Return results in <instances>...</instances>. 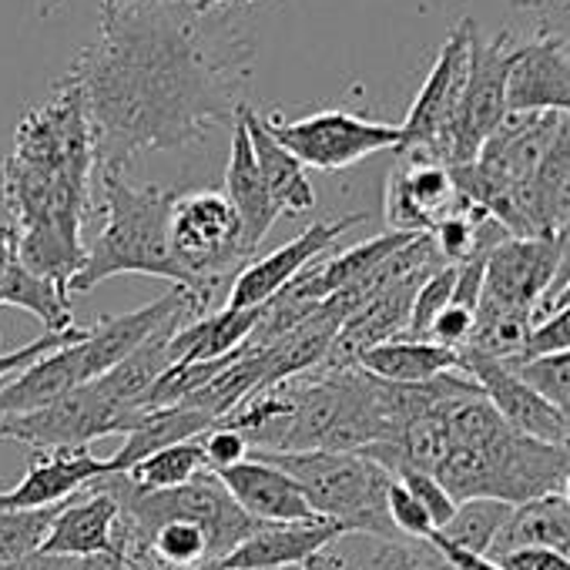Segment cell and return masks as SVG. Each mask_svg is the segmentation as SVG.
I'll return each mask as SVG.
<instances>
[{
  "label": "cell",
  "instance_id": "cell-29",
  "mask_svg": "<svg viewBox=\"0 0 570 570\" xmlns=\"http://www.w3.org/2000/svg\"><path fill=\"white\" fill-rule=\"evenodd\" d=\"M510 517V503H500V500H463L456 503V513L450 517V523L443 530H436L443 540H450L453 547L466 550V553H476V557H487L500 527L507 523Z\"/></svg>",
  "mask_w": 570,
  "mask_h": 570
},
{
  "label": "cell",
  "instance_id": "cell-47",
  "mask_svg": "<svg viewBox=\"0 0 570 570\" xmlns=\"http://www.w3.org/2000/svg\"><path fill=\"white\" fill-rule=\"evenodd\" d=\"M293 570H346V560H343L340 553L323 550V553H313L309 560H303V563L293 567Z\"/></svg>",
  "mask_w": 570,
  "mask_h": 570
},
{
  "label": "cell",
  "instance_id": "cell-9",
  "mask_svg": "<svg viewBox=\"0 0 570 570\" xmlns=\"http://www.w3.org/2000/svg\"><path fill=\"white\" fill-rule=\"evenodd\" d=\"M265 131L289 151L303 168L316 171H343L360 165L376 151H400V125L370 121L346 108L316 111L309 118H262Z\"/></svg>",
  "mask_w": 570,
  "mask_h": 570
},
{
  "label": "cell",
  "instance_id": "cell-37",
  "mask_svg": "<svg viewBox=\"0 0 570 570\" xmlns=\"http://www.w3.org/2000/svg\"><path fill=\"white\" fill-rule=\"evenodd\" d=\"M0 570H131L125 553H95V557H58V553H31L21 560L0 563Z\"/></svg>",
  "mask_w": 570,
  "mask_h": 570
},
{
  "label": "cell",
  "instance_id": "cell-50",
  "mask_svg": "<svg viewBox=\"0 0 570 570\" xmlns=\"http://www.w3.org/2000/svg\"><path fill=\"white\" fill-rule=\"evenodd\" d=\"M513 4H517V8H523V11H533V8H540V4H543V0H513Z\"/></svg>",
  "mask_w": 570,
  "mask_h": 570
},
{
  "label": "cell",
  "instance_id": "cell-8",
  "mask_svg": "<svg viewBox=\"0 0 570 570\" xmlns=\"http://www.w3.org/2000/svg\"><path fill=\"white\" fill-rule=\"evenodd\" d=\"M517 48L510 35H497L493 41H483L480 31L470 38V58H466V78L463 91L450 121L446 135V151L443 161L446 168L470 165L476 161L480 148L487 138L507 121V85H510V68L517 58Z\"/></svg>",
  "mask_w": 570,
  "mask_h": 570
},
{
  "label": "cell",
  "instance_id": "cell-35",
  "mask_svg": "<svg viewBox=\"0 0 570 570\" xmlns=\"http://www.w3.org/2000/svg\"><path fill=\"white\" fill-rule=\"evenodd\" d=\"M85 333H88V330H81V326H75V330H68V333H45V336L31 340V343L21 346V350L0 353V386H4L11 376H18L21 370H28L31 363H38L41 356H51V353H58V350H65V346L81 343Z\"/></svg>",
  "mask_w": 570,
  "mask_h": 570
},
{
  "label": "cell",
  "instance_id": "cell-25",
  "mask_svg": "<svg viewBox=\"0 0 570 570\" xmlns=\"http://www.w3.org/2000/svg\"><path fill=\"white\" fill-rule=\"evenodd\" d=\"M353 366L386 383L420 386L446 373H460V350H446L430 340H393L366 350Z\"/></svg>",
  "mask_w": 570,
  "mask_h": 570
},
{
  "label": "cell",
  "instance_id": "cell-33",
  "mask_svg": "<svg viewBox=\"0 0 570 570\" xmlns=\"http://www.w3.org/2000/svg\"><path fill=\"white\" fill-rule=\"evenodd\" d=\"M507 366L557 410L563 403H570V350L550 353V356H533V360H510Z\"/></svg>",
  "mask_w": 570,
  "mask_h": 570
},
{
  "label": "cell",
  "instance_id": "cell-20",
  "mask_svg": "<svg viewBox=\"0 0 570 570\" xmlns=\"http://www.w3.org/2000/svg\"><path fill=\"white\" fill-rule=\"evenodd\" d=\"M416 235L410 232H386V235H376L370 242H360L340 255H333L330 262L303 272L289 289L278 293L282 299H289V303H299V306H316V303H326L330 296L350 289V285L363 282L370 272H376L393 252H400L403 245H410Z\"/></svg>",
  "mask_w": 570,
  "mask_h": 570
},
{
  "label": "cell",
  "instance_id": "cell-10",
  "mask_svg": "<svg viewBox=\"0 0 570 570\" xmlns=\"http://www.w3.org/2000/svg\"><path fill=\"white\" fill-rule=\"evenodd\" d=\"M476 24L473 18H463L443 51L436 55L423 88L416 91L406 121L400 125V151L403 155H416V158H430V161H443L446 151V135H450V121L463 91V78H466V58H470V38H473Z\"/></svg>",
  "mask_w": 570,
  "mask_h": 570
},
{
  "label": "cell",
  "instance_id": "cell-13",
  "mask_svg": "<svg viewBox=\"0 0 570 570\" xmlns=\"http://www.w3.org/2000/svg\"><path fill=\"white\" fill-rule=\"evenodd\" d=\"M553 278H557L553 238H540V235L517 238V235H510L487 255L480 303L530 313V320H533V309L547 296Z\"/></svg>",
  "mask_w": 570,
  "mask_h": 570
},
{
  "label": "cell",
  "instance_id": "cell-31",
  "mask_svg": "<svg viewBox=\"0 0 570 570\" xmlns=\"http://www.w3.org/2000/svg\"><path fill=\"white\" fill-rule=\"evenodd\" d=\"M65 503L48 510H11V513L0 510V563L38 553Z\"/></svg>",
  "mask_w": 570,
  "mask_h": 570
},
{
  "label": "cell",
  "instance_id": "cell-23",
  "mask_svg": "<svg viewBox=\"0 0 570 570\" xmlns=\"http://www.w3.org/2000/svg\"><path fill=\"white\" fill-rule=\"evenodd\" d=\"M262 316H265V306H258V309H225L222 306V309H215V313H208L202 320L181 323L168 340L171 366L212 363V360H222V356L235 353L255 333Z\"/></svg>",
  "mask_w": 570,
  "mask_h": 570
},
{
  "label": "cell",
  "instance_id": "cell-53",
  "mask_svg": "<svg viewBox=\"0 0 570 570\" xmlns=\"http://www.w3.org/2000/svg\"><path fill=\"white\" fill-rule=\"evenodd\" d=\"M191 570H222V567H215V563H202V567H191Z\"/></svg>",
  "mask_w": 570,
  "mask_h": 570
},
{
  "label": "cell",
  "instance_id": "cell-51",
  "mask_svg": "<svg viewBox=\"0 0 570 570\" xmlns=\"http://www.w3.org/2000/svg\"><path fill=\"white\" fill-rule=\"evenodd\" d=\"M105 4V11H111V8H121V4H131V0H101Z\"/></svg>",
  "mask_w": 570,
  "mask_h": 570
},
{
  "label": "cell",
  "instance_id": "cell-5",
  "mask_svg": "<svg viewBox=\"0 0 570 570\" xmlns=\"http://www.w3.org/2000/svg\"><path fill=\"white\" fill-rule=\"evenodd\" d=\"M252 453L289 473L299 483L316 517L340 523L346 533H370L386 543L400 540L386 513V490L393 476L370 456L326 453V450H313V453L252 450Z\"/></svg>",
  "mask_w": 570,
  "mask_h": 570
},
{
  "label": "cell",
  "instance_id": "cell-11",
  "mask_svg": "<svg viewBox=\"0 0 570 570\" xmlns=\"http://www.w3.org/2000/svg\"><path fill=\"white\" fill-rule=\"evenodd\" d=\"M366 212L356 215H343L336 222H313L306 232H299V238L285 242L282 248L248 262L228 285L225 296V309H258L268 306L278 293H285L289 285L320 258L326 255L350 228L363 225Z\"/></svg>",
  "mask_w": 570,
  "mask_h": 570
},
{
  "label": "cell",
  "instance_id": "cell-49",
  "mask_svg": "<svg viewBox=\"0 0 570 570\" xmlns=\"http://www.w3.org/2000/svg\"><path fill=\"white\" fill-rule=\"evenodd\" d=\"M202 11H215V8H232V4H252V0H195Z\"/></svg>",
  "mask_w": 570,
  "mask_h": 570
},
{
  "label": "cell",
  "instance_id": "cell-12",
  "mask_svg": "<svg viewBox=\"0 0 570 570\" xmlns=\"http://www.w3.org/2000/svg\"><path fill=\"white\" fill-rule=\"evenodd\" d=\"M460 373L470 376L483 400L503 416L507 426H513L523 436L543 440V443H560L570 446V426L563 420V413L547 403L533 386H527L503 360L473 353V350H460Z\"/></svg>",
  "mask_w": 570,
  "mask_h": 570
},
{
  "label": "cell",
  "instance_id": "cell-34",
  "mask_svg": "<svg viewBox=\"0 0 570 570\" xmlns=\"http://www.w3.org/2000/svg\"><path fill=\"white\" fill-rule=\"evenodd\" d=\"M393 480H400V483L413 493V500L426 510V517L433 520L436 530H443V527L450 523V517L456 513V500L443 490V483H440L433 473H423V470H400Z\"/></svg>",
  "mask_w": 570,
  "mask_h": 570
},
{
  "label": "cell",
  "instance_id": "cell-42",
  "mask_svg": "<svg viewBox=\"0 0 570 570\" xmlns=\"http://www.w3.org/2000/svg\"><path fill=\"white\" fill-rule=\"evenodd\" d=\"M493 563L503 570H570V557L557 550H543V547H523V550L497 557Z\"/></svg>",
  "mask_w": 570,
  "mask_h": 570
},
{
  "label": "cell",
  "instance_id": "cell-16",
  "mask_svg": "<svg viewBox=\"0 0 570 570\" xmlns=\"http://www.w3.org/2000/svg\"><path fill=\"white\" fill-rule=\"evenodd\" d=\"M35 463L24 480L11 490H0V510H48L78 497L91 480L108 473V460L81 450H35Z\"/></svg>",
  "mask_w": 570,
  "mask_h": 570
},
{
  "label": "cell",
  "instance_id": "cell-28",
  "mask_svg": "<svg viewBox=\"0 0 570 570\" xmlns=\"http://www.w3.org/2000/svg\"><path fill=\"white\" fill-rule=\"evenodd\" d=\"M530 333H533L530 313L480 303L476 316H473V336L463 350H473V353H483L493 360H517L523 353Z\"/></svg>",
  "mask_w": 570,
  "mask_h": 570
},
{
  "label": "cell",
  "instance_id": "cell-32",
  "mask_svg": "<svg viewBox=\"0 0 570 570\" xmlns=\"http://www.w3.org/2000/svg\"><path fill=\"white\" fill-rule=\"evenodd\" d=\"M453 285H456V265H443L433 275H426L420 282V289L413 296V309H410V326L403 340H430V330L436 323V316L450 306L453 299Z\"/></svg>",
  "mask_w": 570,
  "mask_h": 570
},
{
  "label": "cell",
  "instance_id": "cell-44",
  "mask_svg": "<svg viewBox=\"0 0 570 570\" xmlns=\"http://www.w3.org/2000/svg\"><path fill=\"white\" fill-rule=\"evenodd\" d=\"M373 570H423V557L400 543H383L373 557Z\"/></svg>",
  "mask_w": 570,
  "mask_h": 570
},
{
  "label": "cell",
  "instance_id": "cell-1",
  "mask_svg": "<svg viewBox=\"0 0 570 570\" xmlns=\"http://www.w3.org/2000/svg\"><path fill=\"white\" fill-rule=\"evenodd\" d=\"M252 41L228 8L131 0L101 18V35L71 68L95 135L98 175H125L145 151L198 141L235 118Z\"/></svg>",
  "mask_w": 570,
  "mask_h": 570
},
{
  "label": "cell",
  "instance_id": "cell-3",
  "mask_svg": "<svg viewBox=\"0 0 570 570\" xmlns=\"http://www.w3.org/2000/svg\"><path fill=\"white\" fill-rule=\"evenodd\" d=\"M446 430L450 453L433 476L456 503L483 497L517 507L533 497L560 493L570 473V446L517 433L483 393L450 403Z\"/></svg>",
  "mask_w": 570,
  "mask_h": 570
},
{
  "label": "cell",
  "instance_id": "cell-22",
  "mask_svg": "<svg viewBox=\"0 0 570 570\" xmlns=\"http://www.w3.org/2000/svg\"><path fill=\"white\" fill-rule=\"evenodd\" d=\"M242 121L248 128V141H252L258 175H262L265 191H268L272 205L278 208V215H306V212H313L316 208V191H313V181H309L306 168L265 131L258 111L242 105Z\"/></svg>",
  "mask_w": 570,
  "mask_h": 570
},
{
  "label": "cell",
  "instance_id": "cell-2",
  "mask_svg": "<svg viewBox=\"0 0 570 570\" xmlns=\"http://www.w3.org/2000/svg\"><path fill=\"white\" fill-rule=\"evenodd\" d=\"M95 135L81 88L71 75L31 108L4 158V202L14 232H65L85 238L95 212Z\"/></svg>",
  "mask_w": 570,
  "mask_h": 570
},
{
  "label": "cell",
  "instance_id": "cell-17",
  "mask_svg": "<svg viewBox=\"0 0 570 570\" xmlns=\"http://www.w3.org/2000/svg\"><path fill=\"white\" fill-rule=\"evenodd\" d=\"M507 111L510 115H560L570 118V55L550 41L537 38L517 48L510 85H507Z\"/></svg>",
  "mask_w": 570,
  "mask_h": 570
},
{
  "label": "cell",
  "instance_id": "cell-15",
  "mask_svg": "<svg viewBox=\"0 0 570 570\" xmlns=\"http://www.w3.org/2000/svg\"><path fill=\"white\" fill-rule=\"evenodd\" d=\"M215 476L222 480V487L228 490V497L238 503L242 513H248L258 523H303V520H316L309 500L303 497L299 483L278 470L275 463L248 453L242 463L215 470Z\"/></svg>",
  "mask_w": 570,
  "mask_h": 570
},
{
  "label": "cell",
  "instance_id": "cell-30",
  "mask_svg": "<svg viewBox=\"0 0 570 570\" xmlns=\"http://www.w3.org/2000/svg\"><path fill=\"white\" fill-rule=\"evenodd\" d=\"M205 470L208 466H205V450H202V436H198V440H185V443L151 453L148 460L135 463L128 470V476L138 490H171V487L195 480Z\"/></svg>",
  "mask_w": 570,
  "mask_h": 570
},
{
  "label": "cell",
  "instance_id": "cell-48",
  "mask_svg": "<svg viewBox=\"0 0 570 570\" xmlns=\"http://www.w3.org/2000/svg\"><path fill=\"white\" fill-rule=\"evenodd\" d=\"M11 265H14V228L0 225V285H4V275Z\"/></svg>",
  "mask_w": 570,
  "mask_h": 570
},
{
  "label": "cell",
  "instance_id": "cell-7",
  "mask_svg": "<svg viewBox=\"0 0 570 570\" xmlns=\"http://www.w3.org/2000/svg\"><path fill=\"white\" fill-rule=\"evenodd\" d=\"M148 413L151 410L118 403L98 383H88L45 410L0 416V440H14L31 450H81L111 433H135Z\"/></svg>",
  "mask_w": 570,
  "mask_h": 570
},
{
  "label": "cell",
  "instance_id": "cell-45",
  "mask_svg": "<svg viewBox=\"0 0 570 570\" xmlns=\"http://www.w3.org/2000/svg\"><path fill=\"white\" fill-rule=\"evenodd\" d=\"M563 306H570V275H563L553 289L537 303V309H533V326L540 323V320H547L550 313H557V309H563Z\"/></svg>",
  "mask_w": 570,
  "mask_h": 570
},
{
  "label": "cell",
  "instance_id": "cell-36",
  "mask_svg": "<svg viewBox=\"0 0 570 570\" xmlns=\"http://www.w3.org/2000/svg\"><path fill=\"white\" fill-rule=\"evenodd\" d=\"M386 513H390V523H393V530L400 537H413V540L426 543L436 533V527L426 517V510L413 500V493L400 480H393L390 490H386Z\"/></svg>",
  "mask_w": 570,
  "mask_h": 570
},
{
  "label": "cell",
  "instance_id": "cell-38",
  "mask_svg": "<svg viewBox=\"0 0 570 570\" xmlns=\"http://www.w3.org/2000/svg\"><path fill=\"white\" fill-rule=\"evenodd\" d=\"M567 350H570V306L540 320L517 360H533V356H550V353H567ZM503 363H510V360H503Z\"/></svg>",
  "mask_w": 570,
  "mask_h": 570
},
{
  "label": "cell",
  "instance_id": "cell-26",
  "mask_svg": "<svg viewBox=\"0 0 570 570\" xmlns=\"http://www.w3.org/2000/svg\"><path fill=\"white\" fill-rule=\"evenodd\" d=\"M215 426V420L202 410L191 406H168V410H151L148 420L125 436V443L118 446L115 456H108V473H128L135 463L148 460L151 453L185 443V440H198Z\"/></svg>",
  "mask_w": 570,
  "mask_h": 570
},
{
  "label": "cell",
  "instance_id": "cell-52",
  "mask_svg": "<svg viewBox=\"0 0 570 570\" xmlns=\"http://www.w3.org/2000/svg\"><path fill=\"white\" fill-rule=\"evenodd\" d=\"M560 490H563V500H567V503H570V473H567V476H563V487H560Z\"/></svg>",
  "mask_w": 570,
  "mask_h": 570
},
{
  "label": "cell",
  "instance_id": "cell-39",
  "mask_svg": "<svg viewBox=\"0 0 570 570\" xmlns=\"http://www.w3.org/2000/svg\"><path fill=\"white\" fill-rule=\"evenodd\" d=\"M202 450H205V466L215 473V470H225V466H235L242 463L252 446L245 443L242 433L235 430H225V426H212L205 436H202Z\"/></svg>",
  "mask_w": 570,
  "mask_h": 570
},
{
  "label": "cell",
  "instance_id": "cell-4",
  "mask_svg": "<svg viewBox=\"0 0 570 570\" xmlns=\"http://www.w3.org/2000/svg\"><path fill=\"white\" fill-rule=\"evenodd\" d=\"M105 198V225L85 252L81 272L71 278V296L91 293L115 275H151L188 293V278L168 248V215L175 188L131 185L125 175H98Z\"/></svg>",
  "mask_w": 570,
  "mask_h": 570
},
{
  "label": "cell",
  "instance_id": "cell-27",
  "mask_svg": "<svg viewBox=\"0 0 570 570\" xmlns=\"http://www.w3.org/2000/svg\"><path fill=\"white\" fill-rule=\"evenodd\" d=\"M0 306L31 313L35 320H41V326L48 333H68V330H75L71 296L61 293L55 282L28 272L18 262V255H14V265L4 275V285H0Z\"/></svg>",
  "mask_w": 570,
  "mask_h": 570
},
{
  "label": "cell",
  "instance_id": "cell-18",
  "mask_svg": "<svg viewBox=\"0 0 570 570\" xmlns=\"http://www.w3.org/2000/svg\"><path fill=\"white\" fill-rule=\"evenodd\" d=\"M346 537V530L333 520H303V523H265L252 537H245L228 557L215 560L222 570H285V567H299L313 553L330 550Z\"/></svg>",
  "mask_w": 570,
  "mask_h": 570
},
{
  "label": "cell",
  "instance_id": "cell-24",
  "mask_svg": "<svg viewBox=\"0 0 570 570\" xmlns=\"http://www.w3.org/2000/svg\"><path fill=\"white\" fill-rule=\"evenodd\" d=\"M523 547H543L570 557V503L563 500V493H547L510 507V517L500 527L487 560Z\"/></svg>",
  "mask_w": 570,
  "mask_h": 570
},
{
  "label": "cell",
  "instance_id": "cell-41",
  "mask_svg": "<svg viewBox=\"0 0 570 570\" xmlns=\"http://www.w3.org/2000/svg\"><path fill=\"white\" fill-rule=\"evenodd\" d=\"M533 14L540 38L557 41L570 55V0H543L540 8H533Z\"/></svg>",
  "mask_w": 570,
  "mask_h": 570
},
{
  "label": "cell",
  "instance_id": "cell-19",
  "mask_svg": "<svg viewBox=\"0 0 570 570\" xmlns=\"http://www.w3.org/2000/svg\"><path fill=\"white\" fill-rule=\"evenodd\" d=\"M118 517H121V507L111 493L81 490L55 517V523L41 543V553H58V557L121 553L118 540H115Z\"/></svg>",
  "mask_w": 570,
  "mask_h": 570
},
{
  "label": "cell",
  "instance_id": "cell-21",
  "mask_svg": "<svg viewBox=\"0 0 570 570\" xmlns=\"http://www.w3.org/2000/svg\"><path fill=\"white\" fill-rule=\"evenodd\" d=\"M225 198L238 215L242 248H245V255H252L262 245V238L272 232V225L278 222V208L272 205V198L265 191V181L258 175L252 141H248V128L242 121V108L232 118V151H228V168H225Z\"/></svg>",
  "mask_w": 570,
  "mask_h": 570
},
{
  "label": "cell",
  "instance_id": "cell-46",
  "mask_svg": "<svg viewBox=\"0 0 570 570\" xmlns=\"http://www.w3.org/2000/svg\"><path fill=\"white\" fill-rule=\"evenodd\" d=\"M550 238H553V248H557V278H553V285H557L563 275H570V222H563ZM553 285H550V289H553Z\"/></svg>",
  "mask_w": 570,
  "mask_h": 570
},
{
  "label": "cell",
  "instance_id": "cell-40",
  "mask_svg": "<svg viewBox=\"0 0 570 570\" xmlns=\"http://www.w3.org/2000/svg\"><path fill=\"white\" fill-rule=\"evenodd\" d=\"M470 336H473V313L460 309L453 303L436 316V323L430 330V343L446 346V350H463L470 343Z\"/></svg>",
  "mask_w": 570,
  "mask_h": 570
},
{
  "label": "cell",
  "instance_id": "cell-14",
  "mask_svg": "<svg viewBox=\"0 0 570 570\" xmlns=\"http://www.w3.org/2000/svg\"><path fill=\"white\" fill-rule=\"evenodd\" d=\"M453 175L446 165L406 155V161L390 175L386 185V222L390 232L430 235L446 215L463 208Z\"/></svg>",
  "mask_w": 570,
  "mask_h": 570
},
{
  "label": "cell",
  "instance_id": "cell-43",
  "mask_svg": "<svg viewBox=\"0 0 570 570\" xmlns=\"http://www.w3.org/2000/svg\"><path fill=\"white\" fill-rule=\"evenodd\" d=\"M446 563H453L456 570H503V567H497L493 560H487V557H476V553H466V550H460V547H453L450 540H443L440 533H433L430 540H426Z\"/></svg>",
  "mask_w": 570,
  "mask_h": 570
},
{
  "label": "cell",
  "instance_id": "cell-6",
  "mask_svg": "<svg viewBox=\"0 0 570 570\" xmlns=\"http://www.w3.org/2000/svg\"><path fill=\"white\" fill-rule=\"evenodd\" d=\"M168 248L175 265L188 278L195 320L218 309L215 293L222 278H235L248 265L238 215L218 188H195L175 195L168 215Z\"/></svg>",
  "mask_w": 570,
  "mask_h": 570
}]
</instances>
